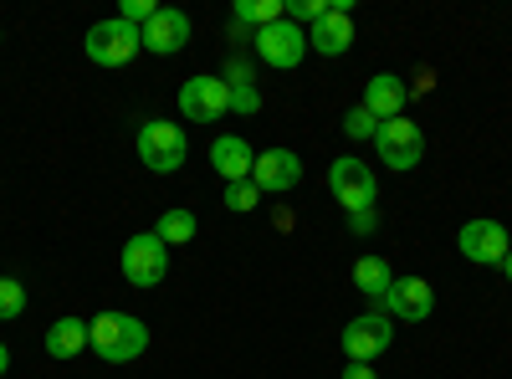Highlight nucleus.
Returning <instances> with one entry per match:
<instances>
[{"label": "nucleus", "mask_w": 512, "mask_h": 379, "mask_svg": "<svg viewBox=\"0 0 512 379\" xmlns=\"http://www.w3.org/2000/svg\"><path fill=\"white\" fill-rule=\"evenodd\" d=\"M282 21V0H236V26H277Z\"/></svg>", "instance_id": "obj_20"}, {"label": "nucleus", "mask_w": 512, "mask_h": 379, "mask_svg": "<svg viewBox=\"0 0 512 379\" xmlns=\"http://www.w3.org/2000/svg\"><path fill=\"white\" fill-rule=\"evenodd\" d=\"M195 231H200V221L190 216V210H164L159 226H154V236L164 246H185V241H195Z\"/></svg>", "instance_id": "obj_19"}, {"label": "nucleus", "mask_w": 512, "mask_h": 379, "mask_svg": "<svg viewBox=\"0 0 512 379\" xmlns=\"http://www.w3.org/2000/svg\"><path fill=\"white\" fill-rule=\"evenodd\" d=\"M256 108H262V93L251 82H231V113H256Z\"/></svg>", "instance_id": "obj_26"}, {"label": "nucleus", "mask_w": 512, "mask_h": 379, "mask_svg": "<svg viewBox=\"0 0 512 379\" xmlns=\"http://www.w3.org/2000/svg\"><path fill=\"white\" fill-rule=\"evenodd\" d=\"M123 277L134 287H159L169 277V246L154 231L128 236V246H123Z\"/></svg>", "instance_id": "obj_6"}, {"label": "nucleus", "mask_w": 512, "mask_h": 379, "mask_svg": "<svg viewBox=\"0 0 512 379\" xmlns=\"http://www.w3.org/2000/svg\"><path fill=\"white\" fill-rule=\"evenodd\" d=\"M210 164H216V175H221L226 185H236V180H251V164H256V154H251V144H246V139L221 134L216 144H210Z\"/></svg>", "instance_id": "obj_16"}, {"label": "nucleus", "mask_w": 512, "mask_h": 379, "mask_svg": "<svg viewBox=\"0 0 512 379\" xmlns=\"http://www.w3.org/2000/svg\"><path fill=\"white\" fill-rule=\"evenodd\" d=\"M26 313V287L16 277H0V323H11Z\"/></svg>", "instance_id": "obj_21"}, {"label": "nucleus", "mask_w": 512, "mask_h": 379, "mask_svg": "<svg viewBox=\"0 0 512 379\" xmlns=\"http://www.w3.org/2000/svg\"><path fill=\"white\" fill-rule=\"evenodd\" d=\"M134 149H139V164H149L154 175H175L180 164H185V154H190V139H185L180 123L149 118L144 129H139V139H134Z\"/></svg>", "instance_id": "obj_2"}, {"label": "nucleus", "mask_w": 512, "mask_h": 379, "mask_svg": "<svg viewBox=\"0 0 512 379\" xmlns=\"http://www.w3.org/2000/svg\"><path fill=\"white\" fill-rule=\"evenodd\" d=\"M374 144H379V164H390V170H400V175L425 159V134H420V123H410V118L379 123Z\"/></svg>", "instance_id": "obj_5"}, {"label": "nucleus", "mask_w": 512, "mask_h": 379, "mask_svg": "<svg viewBox=\"0 0 512 379\" xmlns=\"http://www.w3.org/2000/svg\"><path fill=\"white\" fill-rule=\"evenodd\" d=\"M344 379H379V369H369V364H349Z\"/></svg>", "instance_id": "obj_28"}, {"label": "nucleus", "mask_w": 512, "mask_h": 379, "mask_svg": "<svg viewBox=\"0 0 512 379\" xmlns=\"http://www.w3.org/2000/svg\"><path fill=\"white\" fill-rule=\"evenodd\" d=\"M11 369V354H6V344H0V374H6Z\"/></svg>", "instance_id": "obj_29"}, {"label": "nucleus", "mask_w": 512, "mask_h": 379, "mask_svg": "<svg viewBox=\"0 0 512 379\" xmlns=\"http://www.w3.org/2000/svg\"><path fill=\"white\" fill-rule=\"evenodd\" d=\"M251 180L262 195H287L297 180H303V159H297L292 149H262L251 164Z\"/></svg>", "instance_id": "obj_11"}, {"label": "nucleus", "mask_w": 512, "mask_h": 379, "mask_svg": "<svg viewBox=\"0 0 512 379\" xmlns=\"http://www.w3.org/2000/svg\"><path fill=\"white\" fill-rule=\"evenodd\" d=\"M390 339H395L390 318H384V313H364V318H354L344 328V354H349V364H374L384 349H390Z\"/></svg>", "instance_id": "obj_10"}, {"label": "nucleus", "mask_w": 512, "mask_h": 379, "mask_svg": "<svg viewBox=\"0 0 512 379\" xmlns=\"http://www.w3.org/2000/svg\"><path fill=\"white\" fill-rule=\"evenodd\" d=\"M502 272H507V282H512V251H507V257H502Z\"/></svg>", "instance_id": "obj_30"}, {"label": "nucleus", "mask_w": 512, "mask_h": 379, "mask_svg": "<svg viewBox=\"0 0 512 379\" xmlns=\"http://www.w3.org/2000/svg\"><path fill=\"white\" fill-rule=\"evenodd\" d=\"M308 47L323 52V57H344L354 47V21H349V6H328L313 26H308Z\"/></svg>", "instance_id": "obj_14"}, {"label": "nucleus", "mask_w": 512, "mask_h": 379, "mask_svg": "<svg viewBox=\"0 0 512 379\" xmlns=\"http://www.w3.org/2000/svg\"><path fill=\"white\" fill-rule=\"evenodd\" d=\"M354 287L364 292V298H379V303H384V292L395 287L390 262H384V257H359V262H354Z\"/></svg>", "instance_id": "obj_18"}, {"label": "nucleus", "mask_w": 512, "mask_h": 379, "mask_svg": "<svg viewBox=\"0 0 512 379\" xmlns=\"http://www.w3.org/2000/svg\"><path fill=\"white\" fill-rule=\"evenodd\" d=\"M154 11H159L154 0H123V6H118V21H128V26H139V31H144V26L154 21Z\"/></svg>", "instance_id": "obj_25"}, {"label": "nucleus", "mask_w": 512, "mask_h": 379, "mask_svg": "<svg viewBox=\"0 0 512 379\" xmlns=\"http://www.w3.org/2000/svg\"><path fill=\"white\" fill-rule=\"evenodd\" d=\"M344 134H349V139H374V134H379V118H374L369 108H354V113L344 118Z\"/></svg>", "instance_id": "obj_24"}, {"label": "nucleus", "mask_w": 512, "mask_h": 379, "mask_svg": "<svg viewBox=\"0 0 512 379\" xmlns=\"http://www.w3.org/2000/svg\"><path fill=\"white\" fill-rule=\"evenodd\" d=\"M180 113L190 123H216L231 113V82L226 77H190L180 88Z\"/></svg>", "instance_id": "obj_8"}, {"label": "nucleus", "mask_w": 512, "mask_h": 379, "mask_svg": "<svg viewBox=\"0 0 512 379\" xmlns=\"http://www.w3.org/2000/svg\"><path fill=\"white\" fill-rule=\"evenodd\" d=\"M374 231V210H359V216H354V236H369Z\"/></svg>", "instance_id": "obj_27"}, {"label": "nucleus", "mask_w": 512, "mask_h": 379, "mask_svg": "<svg viewBox=\"0 0 512 379\" xmlns=\"http://www.w3.org/2000/svg\"><path fill=\"white\" fill-rule=\"evenodd\" d=\"M328 190L338 195V205H344L349 216H359V210H374V200H379L374 170H369L364 159H354V154H344V159L328 164Z\"/></svg>", "instance_id": "obj_3"}, {"label": "nucleus", "mask_w": 512, "mask_h": 379, "mask_svg": "<svg viewBox=\"0 0 512 379\" xmlns=\"http://www.w3.org/2000/svg\"><path fill=\"white\" fill-rule=\"evenodd\" d=\"M323 11H328V0H282V16L292 26H313Z\"/></svg>", "instance_id": "obj_23"}, {"label": "nucleus", "mask_w": 512, "mask_h": 379, "mask_svg": "<svg viewBox=\"0 0 512 379\" xmlns=\"http://www.w3.org/2000/svg\"><path fill=\"white\" fill-rule=\"evenodd\" d=\"M256 57H262L267 67H277V72H292L297 62L308 57V31L292 26V21L282 16L277 26H262V31H256Z\"/></svg>", "instance_id": "obj_7"}, {"label": "nucleus", "mask_w": 512, "mask_h": 379, "mask_svg": "<svg viewBox=\"0 0 512 379\" xmlns=\"http://www.w3.org/2000/svg\"><path fill=\"white\" fill-rule=\"evenodd\" d=\"M88 349V318H57L47 328V354L52 359H77Z\"/></svg>", "instance_id": "obj_17"}, {"label": "nucleus", "mask_w": 512, "mask_h": 379, "mask_svg": "<svg viewBox=\"0 0 512 379\" xmlns=\"http://www.w3.org/2000/svg\"><path fill=\"white\" fill-rule=\"evenodd\" d=\"M384 308H390V318L400 323H425L436 313V292L425 277H395V287L384 292Z\"/></svg>", "instance_id": "obj_12"}, {"label": "nucleus", "mask_w": 512, "mask_h": 379, "mask_svg": "<svg viewBox=\"0 0 512 379\" xmlns=\"http://www.w3.org/2000/svg\"><path fill=\"white\" fill-rule=\"evenodd\" d=\"M256 200H262V190H256V180H236V185H226V195H221V205H226V210H236V216H246V210H256Z\"/></svg>", "instance_id": "obj_22"}, {"label": "nucleus", "mask_w": 512, "mask_h": 379, "mask_svg": "<svg viewBox=\"0 0 512 379\" xmlns=\"http://www.w3.org/2000/svg\"><path fill=\"white\" fill-rule=\"evenodd\" d=\"M88 57L98 62V67H128L139 52H144V36H139V26H128V21H98L93 31H88Z\"/></svg>", "instance_id": "obj_4"}, {"label": "nucleus", "mask_w": 512, "mask_h": 379, "mask_svg": "<svg viewBox=\"0 0 512 379\" xmlns=\"http://www.w3.org/2000/svg\"><path fill=\"white\" fill-rule=\"evenodd\" d=\"M405 98H410L405 82L395 72H379V77L364 82V103L359 108H369L379 123H390V118H405Z\"/></svg>", "instance_id": "obj_15"}, {"label": "nucleus", "mask_w": 512, "mask_h": 379, "mask_svg": "<svg viewBox=\"0 0 512 379\" xmlns=\"http://www.w3.org/2000/svg\"><path fill=\"white\" fill-rule=\"evenodd\" d=\"M456 246H461V257L466 262H477V267H502V257L512 251V241H507V226L502 221H466L461 226V236H456Z\"/></svg>", "instance_id": "obj_9"}, {"label": "nucleus", "mask_w": 512, "mask_h": 379, "mask_svg": "<svg viewBox=\"0 0 512 379\" xmlns=\"http://www.w3.org/2000/svg\"><path fill=\"white\" fill-rule=\"evenodd\" d=\"M139 36H144V52H154V57H175V52L190 47V16L175 11V6H159L154 21H149Z\"/></svg>", "instance_id": "obj_13"}, {"label": "nucleus", "mask_w": 512, "mask_h": 379, "mask_svg": "<svg viewBox=\"0 0 512 379\" xmlns=\"http://www.w3.org/2000/svg\"><path fill=\"white\" fill-rule=\"evenodd\" d=\"M88 344L98 359L108 364H134L144 349H149V328L134 318V313H98L88 323Z\"/></svg>", "instance_id": "obj_1"}]
</instances>
